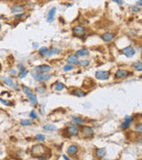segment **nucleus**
<instances>
[{
	"mask_svg": "<svg viewBox=\"0 0 142 160\" xmlns=\"http://www.w3.org/2000/svg\"><path fill=\"white\" fill-rule=\"evenodd\" d=\"M47 150L48 149H46L44 146H43V145L41 144H37V145H35V146L32 148L31 150V154L32 156H34V157H37V158L39 159H45L44 157H43V156L44 157H46V152H47Z\"/></svg>",
	"mask_w": 142,
	"mask_h": 160,
	"instance_id": "1",
	"label": "nucleus"
},
{
	"mask_svg": "<svg viewBox=\"0 0 142 160\" xmlns=\"http://www.w3.org/2000/svg\"><path fill=\"white\" fill-rule=\"evenodd\" d=\"M32 77L35 78V80L40 81V82H46V81H49L52 78L51 75L47 74V73H37V72L32 73Z\"/></svg>",
	"mask_w": 142,
	"mask_h": 160,
	"instance_id": "2",
	"label": "nucleus"
},
{
	"mask_svg": "<svg viewBox=\"0 0 142 160\" xmlns=\"http://www.w3.org/2000/svg\"><path fill=\"white\" fill-rule=\"evenodd\" d=\"M110 77V72L105 70H98L95 72V78L99 80H107Z\"/></svg>",
	"mask_w": 142,
	"mask_h": 160,
	"instance_id": "3",
	"label": "nucleus"
},
{
	"mask_svg": "<svg viewBox=\"0 0 142 160\" xmlns=\"http://www.w3.org/2000/svg\"><path fill=\"white\" fill-rule=\"evenodd\" d=\"M35 70L37 73H48L52 70V67L48 65H39L35 68Z\"/></svg>",
	"mask_w": 142,
	"mask_h": 160,
	"instance_id": "4",
	"label": "nucleus"
},
{
	"mask_svg": "<svg viewBox=\"0 0 142 160\" xmlns=\"http://www.w3.org/2000/svg\"><path fill=\"white\" fill-rule=\"evenodd\" d=\"M122 53L126 57H128V58H132V57L135 54V50H134V48L132 47V46H127V47L123 48Z\"/></svg>",
	"mask_w": 142,
	"mask_h": 160,
	"instance_id": "5",
	"label": "nucleus"
},
{
	"mask_svg": "<svg viewBox=\"0 0 142 160\" xmlns=\"http://www.w3.org/2000/svg\"><path fill=\"white\" fill-rule=\"evenodd\" d=\"M132 121H133V118H132V117H131V116H125V120L121 124V128L123 129V130H125V129L129 128Z\"/></svg>",
	"mask_w": 142,
	"mask_h": 160,
	"instance_id": "6",
	"label": "nucleus"
},
{
	"mask_svg": "<svg viewBox=\"0 0 142 160\" xmlns=\"http://www.w3.org/2000/svg\"><path fill=\"white\" fill-rule=\"evenodd\" d=\"M73 33L74 35L81 37V36H84L85 34V30H84V28L83 26L78 25V26H75L73 28Z\"/></svg>",
	"mask_w": 142,
	"mask_h": 160,
	"instance_id": "7",
	"label": "nucleus"
},
{
	"mask_svg": "<svg viewBox=\"0 0 142 160\" xmlns=\"http://www.w3.org/2000/svg\"><path fill=\"white\" fill-rule=\"evenodd\" d=\"M67 130H68L69 134V135H71V136H77L78 135V134H79L78 128H77V126L76 125H70L67 128Z\"/></svg>",
	"mask_w": 142,
	"mask_h": 160,
	"instance_id": "8",
	"label": "nucleus"
},
{
	"mask_svg": "<svg viewBox=\"0 0 142 160\" xmlns=\"http://www.w3.org/2000/svg\"><path fill=\"white\" fill-rule=\"evenodd\" d=\"M129 76V72L125 69H118L115 74V78H123Z\"/></svg>",
	"mask_w": 142,
	"mask_h": 160,
	"instance_id": "9",
	"label": "nucleus"
},
{
	"mask_svg": "<svg viewBox=\"0 0 142 160\" xmlns=\"http://www.w3.org/2000/svg\"><path fill=\"white\" fill-rule=\"evenodd\" d=\"M101 38L105 42H110V41H112L115 38V34L110 33V32H107V33L103 34L101 36Z\"/></svg>",
	"mask_w": 142,
	"mask_h": 160,
	"instance_id": "10",
	"label": "nucleus"
},
{
	"mask_svg": "<svg viewBox=\"0 0 142 160\" xmlns=\"http://www.w3.org/2000/svg\"><path fill=\"white\" fill-rule=\"evenodd\" d=\"M81 130L84 135L85 136H91L93 134V129L90 126H83L81 127Z\"/></svg>",
	"mask_w": 142,
	"mask_h": 160,
	"instance_id": "11",
	"label": "nucleus"
},
{
	"mask_svg": "<svg viewBox=\"0 0 142 160\" xmlns=\"http://www.w3.org/2000/svg\"><path fill=\"white\" fill-rule=\"evenodd\" d=\"M106 149L105 148H101V149H97L96 151H95V155L98 158H103L106 156Z\"/></svg>",
	"mask_w": 142,
	"mask_h": 160,
	"instance_id": "12",
	"label": "nucleus"
},
{
	"mask_svg": "<svg viewBox=\"0 0 142 160\" xmlns=\"http://www.w3.org/2000/svg\"><path fill=\"white\" fill-rule=\"evenodd\" d=\"M67 62H69V64H74V65H75V64H78L79 60L76 55H69L67 58Z\"/></svg>",
	"mask_w": 142,
	"mask_h": 160,
	"instance_id": "13",
	"label": "nucleus"
},
{
	"mask_svg": "<svg viewBox=\"0 0 142 160\" xmlns=\"http://www.w3.org/2000/svg\"><path fill=\"white\" fill-rule=\"evenodd\" d=\"M56 7H53V8L51 9V10L49 11V13H48V18H47V21L48 22H52V21H53V19H54V16H55V13H56Z\"/></svg>",
	"mask_w": 142,
	"mask_h": 160,
	"instance_id": "14",
	"label": "nucleus"
},
{
	"mask_svg": "<svg viewBox=\"0 0 142 160\" xmlns=\"http://www.w3.org/2000/svg\"><path fill=\"white\" fill-rule=\"evenodd\" d=\"M43 128L46 132H55V131H57V126L53 125V124H46V125H44Z\"/></svg>",
	"mask_w": 142,
	"mask_h": 160,
	"instance_id": "15",
	"label": "nucleus"
},
{
	"mask_svg": "<svg viewBox=\"0 0 142 160\" xmlns=\"http://www.w3.org/2000/svg\"><path fill=\"white\" fill-rule=\"evenodd\" d=\"M78 152V148L75 145H71L68 148V154L70 156H75Z\"/></svg>",
	"mask_w": 142,
	"mask_h": 160,
	"instance_id": "16",
	"label": "nucleus"
},
{
	"mask_svg": "<svg viewBox=\"0 0 142 160\" xmlns=\"http://www.w3.org/2000/svg\"><path fill=\"white\" fill-rule=\"evenodd\" d=\"M11 11L12 12H23L24 11V7L22 5H15L11 8Z\"/></svg>",
	"mask_w": 142,
	"mask_h": 160,
	"instance_id": "17",
	"label": "nucleus"
},
{
	"mask_svg": "<svg viewBox=\"0 0 142 160\" xmlns=\"http://www.w3.org/2000/svg\"><path fill=\"white\" fill-rule=\"evenodd\" d=\"M1 79L4 82V84L5 85H8V86H13V81H12V78H5V77H1Z\"/></svg>",
	"mask_w": 142,
	"mask_h": 160,
	"instance_id": "18",
	"label": "nucleus"
},
{
	"mask_svg": "<svg viewBox=\"0 0 142 160\" xmlns=\"http://www.w3.org/2000/svg\"><path fill=\"white\" fill-rule=\"evenodd\" d=\"M89 53H90L89 51L86 49H80L75 52V55L76 56H87V55H89Z\"/></svg>",
	"mask_w": 142,
	"mask_h": 160,
	"instance_id": "19",
	"label": "nucleus"
},
{
	"mask_svg": "<svg viewBox=\"0 0 142 160\" xmlns=\"http://www.w3.org/2000/svg\"><path fill=\"white\" fill-rule=\"evenodd\" d=\"M72 94L75 95V96H78V97H84L85 95V93L84 91H82L81 89H75L72 92Z\"/></svg>",
	"mask_w": 142,
	"mask_h": 160,
	"instance_id": "20",
	"label": "nucleus"
},
{
	"mask_svg": "<svg viewBox=\"0 0 142 160\" xmlns=\"http://www.w3.org/2000/svg\"><path fill=\"white\" fill-rule=\"evenodd\" d=\"M28 100H29V102L32 104L33 106H37V96H36L35 94H31L28 96Z\"/></svg>",
	"mask_w": 142,
	"mask_h": 160,
	"instance_id": "21",
	"label": "nucleus"
},
{
	"mask_svg": "<svg viewBox=\"0 0 142 160\" xmlns=\"http://www.w3.org/2000/svg\"><path fill=\"white\" fill-rule=\"evenodd\" d=\"M47 53H48V48H47V47H45V46H43V47H41L40 49L38 50V53H39V54H40L42 57L46 56Z\"/></svg>",
	"mask_w": 142,
	"mask_h": 160,
	"instance_id": "22",
	"label": "nucleus"
},
{
	"mask_svg": "<svg viewBox=\"0 0 142 160\" xmlns=\"http://www.w3.org/2000/svg\"><path fill=\"white\" fill-rule=\"evenodd\" d=\"M22 92L25 93V94L27 95V96H29V95L33 94V93H32L31 89L30 88H28V86H25V85H22Z\"/></svg>",
	"mask_w": 142,
	"mask_h": 160,
	"instance_id": "23",
	"label": "nucleus"
},
{
	"mask_svg": "<svg viewBox=\"0 0 142 160\" xmlns=\"http://www.w3.org/2000/svg\"><path fill=\"white\" fill-rule=\"evenodd\" d=\"M60 53L59 49H55V48L51 49V50H48V53H47V54H46V57H52L53 55L57 54V53Z\"/></svg>",
	"mask_w": 142,
	"mask_h": 160,
	"instance_id": "24",
	"label": "nucleus"
},
{
	"mask_svg": "<svg viewBox=\"0 0 142 160\" xmlns=\"http://www.w3.org/2000/svg\"><path fill=\"white\" fill-rule=\"evenodd\" d=\"M32 121L28 119H22L21 120V125H23V126H28V125H32Z\"/></svg>",
	"mask_w": 142,
	"mask_h": 160,
	"instance_id": "25",
	"label": "nucleus"
},
{
	"mask_svg": "<svg viewBox=\"0 0 142 160\" xmlns=\"http://www.w3.org/2000/svg\"><path fill=\"white\" fill-rule=\"evenodd\" d=\"M73 120L76 125H83V124L84 123V120H83L81 118H79V117H75V118H73Z\"/></svg>",
	"mask_w": 142,
	"mask_h": 160,
	"instance_id": "26",
	"label": "nucleus"
},
{
	"mask_svg": "<svg viewBox=\"0 0 142 160\" xmlns=\"http://www.w3.org/2000/svg\"><path fill=\"white\" fill-rule=\"evenodd\" d=\"M63 88H64V84H62V83L58 82L55 84V90H56V91H62Z\"/></svg>",
	"mask_w": 142,
	"mask_h": 160,
	"instance_id": "27",
	"label": "nucleus"
},
{
	"mask_svg": "<svg viewBox=\"0 0 142 160\" xmlns=\"http://www.w3.org/2000/svg\"><path fill=\"white\" fill-rule=\"evenodd\" d=\"M134 69L137 71H142V62H138L136 63H134Z\"/></svg>",
	"mask_w": 142,
	"mask_h": 160,
	"instance_id": "28",
	"label": "nucleus"
},
{
	"mask_svg": "<svg viewBox=\"0 0 142 160\" xmlns=\"http://www.w3.org/2000/svg\"><path fill=\"white\" fill-rule=\"evenodd\" d=\"M0 101H1L2 103H3L4 105H5V106H12V105H13V103H12V102L9 101V100H5V99H2V98H0Z\"/></svg>",
	"mask_w": 142,
	"mask_h": 160,
	"instance_id": "29",
	"label": "nucleus"
},
{
	"mask_svg": "<svg viewBox=\"0 0 142 160\" xmlns=\"http://www.w3.org/2000/svg\"><path fill=\"white\" fill-rule=\"evenodd\" d=\"M28 70H26V69H24V70H22V71H21V73L19 74V78L20 79H21V78H24L25 77L28 75Z\"/></svg>",
	"mask_w": 142,
	"mask_h": 160,
	"instance_id": "30",
	"label": "nucleus"
},
{
	"mask_svg": "<svg viewBox=\"0 0 142 160\" xmlns=\"http://www.w3.org/2000/svg\"><path fill=\"white\" fill-rule=\"evenodd\" d=\"M79 65L82 66V67H87L88 65H89V61H85V60H83V61H80V62H78Z\"/></svg>",
	"mask_w": 142,
	"mask_h": 160,
	"instance_id": "31",
	"label": "nucleus"
},
{
	"mask_svg": "<svg viewBox=\"0 0 142 160\" xmlns=\"http://www.w3.org/2000/svg\"><path fill=\"white\" fill-rule=\"evenodd\" d=\"M36 140L38 141H45V137H44V135H43V134H37V135L36 136Z\"/></svg>",
	"mask_w": 142,
	"mask_h": 160,
	"instance_id": "32",
	"label": "nucleus"
},
{
	"mask_svg": "<svg viewBox=\"0 0 142 160\" xmlns=\"http://www.w3.org/2000/svg\"><path fill=\"white\" fill-rule=\"evenodd\" d=\"M29 117H30V118H31V119H37V112H36L35 110H31V111H30Z\"/></svg>",
	"mask_w": 142,
	"mask_h": 160,
	"instance_id": "33",
	"label": "nucleus"
},
{
	"mask_svg": "<svg viewBox=\"0 0 142 160\" xmlns=\"http://www.w3.org/2000/svg\"><path fill=\"white\" fill-rule=\"evenodd\" d=\"M64 71H66V72H67V71H70V70H72V69H73V67H72V65L71 64H66L65 66H64Z\"/></svg>",
	"mask_w": 142,
	"mask_h": 160,
	"instance_id": "34",
	"label": "nucleus"
},
{
	"mask_svg": "<svg viewBox=\"0 0 142 160\" xmlns=\"http://www.w3.org/2000/svg\"><path fill=\"white\" fill-rule=\"evenodd\" d=\"M135 131L142 133V124H138V125H135Z\"/></svg>",
	"mask_w": 142,
	"mask_h": 160,
	"instance_id": "35",
	"label": "nucleus"
},
{
	"mask_svg": "<svg viewBox=\"0 0 142 160\" xmlns=\"http://www.w3.org/2000/svg\"><path fill=\"white\" fill-rule=\"evenodd\" d=\"M131 9H132V11L133 12H139V11H140V8L138 6H135V5H133V6L131 7Z\"/></svg>",
	"mask_w": 142,
	"mask_h": 160,
	"instance_id": "36",
	"label": "nucleus"
},
{
	"mask_svg": "<svg viewBox=\"0 0 142 160\" xmlns=\"http://www.w3.org/2000/svg\"><path fill=\"white\" fill-rule=\"evenodd\" d=\"M8 73L11 75V76H16V75H17V71H16L14 69H11L10 70L8 71Z\"/></svg>",
	"mask_w": 142,
	"mask_h": 160,
	"instance_id": "37",
	"label": "nucleus"
},
{
	"mask_svg": "<svg viewBox=\"0 0 142 160\" xmlns=\"http://www.w3.org/2000/svg\"><path fill=\"white\" fill-rule=\"evenodd\" d=\"M24 16H25L24 12H21V14H15V15H14V18H22V17H24Z\"/></svg>",
	"mask_w": 142,
	"mask_h": 160,
	"instance_id": "38",
	"label": "nucleus"
},
{
	"mask_svg": "<svg viewBox=\"0 0 142 160\" xmlns=\"http://www.w3.org/2000/svg\"><path fill=\"white\" fill-rule=\"evenodd\" d=\"M113 2H116L117 5H123V0H112Z\"/></svg>",
	"mask_w": 142,
	"mask_h": 160,
	"instance_id": "39",
	"label": "nucleus"
},
{
	"mask_svg": "<svg viewBox=\"0 0 142 160\" xmlns=\"http://www.w3.org/2000/svg\"><path fill=\"white\" fill-rule=\"evenodd\" d=\"M18 67H19V69H20V70L21 71H22V70H24L25 69V67L23 66V64H21V63L18 64Z\"/></svg>",
	"mask_w": 142,
	"mask_h": 160,
	"instance_id": "40",
	"label": "nucleus"
},
{
	"mask_svg": "<svg viewBox=\"0 0 142 160\" xmlns=\"http://www.w3.org/2000/svg\"><path fill=\"white\" fill-rule=\"evenodd\" d=\"M13 88H14V90H16V91H18V90L20 89V85H19V84H15V85L13 86Z\"/></svg>",
	"mask_w": 142,
	"mask_h": 160,
	"instance_id": "41",
	"label": "nucleus"
},
{
	"mask_svg": "<svg viewBox=\"0 0 142 160\" xmlns=\"http://www.w3.org/2000/svg\"><path fill=\"white\" fill-rule=\"evenodd\" d=\"M138 141H139V142H142V134H140V135L139 136V139H138Z\"/></svg>",
	"mask_w": 142,
	"mask_h": 160,
	"instance_id": "42",
	"label": "nucleus"
},
{
	"mask_svg": "<svg viewBox=\"0 0 142 160\" xmlns=\"http://www.w3.org/2000/svg\"><path fill=\"white\" fill-rule=\"evenodd\" d=\"M138 5H142V0H139V1L137 2Z\"/></svg>",
	"mask_w": 142,
	"mask_h": 160,
	"instance_id": "43",
	"label": "nucleus"
},
{
	"mask_svg": "<svg viewBox=\"0 0 142 160\" xmlns=\"http://www.w3.org/2000/svg\"><path fill=\"white\" fill-rule=\"evenodd\" d=\"M62 157H63V158H64V159H66V160H69V157H68L66 155H63V156H62Z\"/></svg>",
	"mask_w": 142,
	"mask_h": 160,
	"instance_id": "44",
	"label": "nucleus"
},
{
	"mask_svg": "<svg viewBox=\"0 0 142 160\" xmlns=\"http://www.w3.org/2000/svg\"><path fill=\"white\" fill-rule=\"evenodd\" d=\"M33 46H34V47H37V46H38V45H37V44H34Z\"/></svg>",
	"mask_w": 142,
	"mask_h": 160,
	"instance_id": "45",
	"label": "nucleus"
},
{
	"mask_svg": "<svg viewBox=\"0 0 142 160\" xmlns=\"http://www.w3.org/2000/svg\"><path fill=\"white\" fill-rule=\"evenodd\" d=\"M0 26H1V24H0Z\"/></svg>",
	"mask_w": 142,
	"mask_h": 160,
	"instance_id": "46",
	"label": "nucleus"
}]
</instances>
